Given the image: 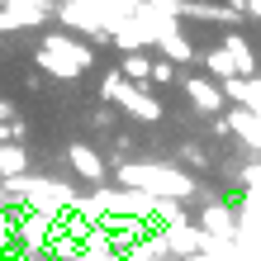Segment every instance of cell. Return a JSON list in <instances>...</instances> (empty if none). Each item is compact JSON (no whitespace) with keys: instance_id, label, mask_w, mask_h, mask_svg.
<instances>
[{"instance_id":"6da1fadb","label":"cell","mask_w":261,"mask_h":261,"mask_svg":"<svg viewBox=\"0 0 261 261\" xmlns=\"http://www.w3.org/2000/svg\"><path fill=\"white\" fill-rule=\"evenodd\" d=\"M176 95L186 100V110L199 114V119H219V114L233 110V105H228V95H223V81L204 76L199 67H186V76H180V86H176Z\"/></svg>"},{"instance_id":"7a4b0ae2","label":"cell","mask_w":261,"mask_h":261,"mask_svg":"<svg viewBox=\"0 0 261 261\" xmlns=\"http://www.w3.org/2000/svg\"><path fill=\"white\" fill-rule=\"evenodd\" d=\"M180 76H186V67L157 53V57H152V81H147V86H152V90L162 95V90H176V86H180Z\"/></svg>"}]
</instances>
